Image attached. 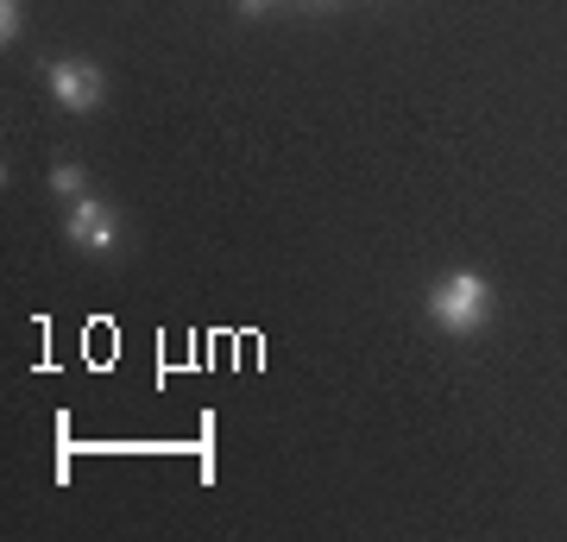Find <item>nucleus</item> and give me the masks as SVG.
Returning a JSON list of instances; mask_svg holds the SVG:
<instances>
[{"mask_svg": "<svg viewBox=\"0 0 567 542\" xmlns=\"http://www.w3.org/2000/svg\"><path fill=\"white\" fill-rule=\"evenodd\" d=\"M423 316L435 321L442 335L466 341V335H480V328L492 321V284L480 278V272H447V278H435V284H429Z\"/></svg>", "mask_w": 567, "mask_h": 542, "instance_id": "obj_1", "label": "nucleus"}, {"mask_svg": "<svg viewBox=\"0 0 567 542\" xmlns=\"http://www.w3.org/2000/svg\"><path fill=\"white\" fill-rule=\"evenodd\" d=\"M44 82H51L58 108H70V114H95V108L107 101V76H102V63L58 58V63H44Z\"/></svg>", "mask_w": 567, "mask_h": 542, "instance_id": "obj_2", "label": "nucleus"}, {"mask_svg": "<svg viewBox=\"0 0 567 542\" xmlns=\"http://www.w3.org/2000/svg\"><path fill=\"white\" fill-rule=\"evenodd\" d=\"M63 241L82 246V253H114L121 246V215L102 196H76L70 215H63Z\"/></svg>", "mask_w": 567, "mask_h": 542, "instance_id": "obj_3", "label": "nucleus"}, {"mask_svg": "<svg viewBox=\"0 0 567 542\" xmlns=\"http://www.w3.org/2000/svg\"><path fill=\"white\" fill-rule=\"evenodd\" d=\"M51 190H58V196H89V177H82L76 164H51Z\"/></svg>", "mask_w": 567, "mask_h": 542, "instance_id": "obj_4", "label": "nucleus"}, {"mask_svg": "<svg viewBox=\"0 0 567 542\" xmlns=\"http://www.w3.org/2000/svg\"><path fill=\"white\" fill-rule=\"evenodd\" d=\"M25 32V13H20V0H0V39L13 44Z\"/></svg>", "mask_w": 567, "mask_h": 542, "instance_id": "obj_5", "label": "nucleus"}, {"mask_svg": "<svg viewBox=\"0 0 567 542\" xmlns=\"http://www.w3.org/2000/svg\"><path fill=\"white\" fill-rule=\"evenodd\" d=\"M265 7H271V0H240V13H246V20H252V13H265Z\"/></svg>", "mask_w": 567, "mask_h": 542, "instance_id": "obj_6", "label": "nucleus"}, {"mask_svg": "<svg viewBox=\"0 0 567 542\" xmlns=\"http://www.w3.org/2000/svg\"><path fill=\"white\" fill-rule=\"evenodd\" d=\"M316 7H328V0H316Z\"/></svg>", "mask_w": 567, "mask_h": 542, "instance_id": "obj_7", "label": "nucleus"}]
</instances>
